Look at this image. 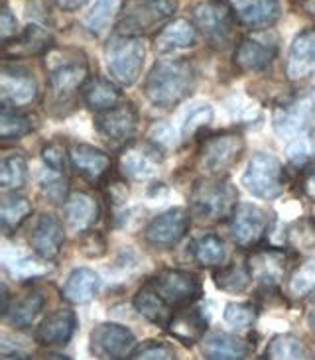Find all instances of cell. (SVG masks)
Here are the masks:
<instances>
[{"label":"cell","mask_w":315,"mask_h":360,"mask_svg":"<svg viewBox=\"0 0 315 360\" xmlns=\"http://www.w3.org/2000/svg\"><path fill=\"white\" fill-rule=\"evenodd\" d=\"M195 68L186 59H160L144 81V95L156 108H174L195 89Z\"/></svg>","instance_id":"6da1fadb"},{"label":"cell","mask_w":315,"mask_h":360,"mask_svg":"<svg viewBox=\"0 0 315 360\" xmlns=\"http://www.w3.org/2000/svg\"><path fill=\"white\" fill-rule=\"evenodd\" d=\"M46 59H48L51 97L58 105L65 98L73 97V93L87 83V59L81 51L75 49L51 51Z\"/></svg>","instance_id":"7a4b0ae2"},{"label":"cell","mask_w":315,"mask_h":360,"mask_svg":"<svg viewBox=\"0 0 315 360\" xmlns=\"http://www.w3.org/2000/svg\"><path fill=\"white\" fill-rule=\"evenodd\" d=\"M107 68L110 77L122 87L134 85L146 61V46L138 36L118 34L105 48Z\"/></svg>","instance_id":"3957f363"},{"label":"cell","mask_w":315,"mask_h":360,"mask_svg":"<svg viewBox=\"0 0 315 360\" xmlns=\"http://www.w3.org/2000/svg\"><path fill=\"white\" fill-rule=\"evenodd\" d=\"M238 191L226 181L201 179L189 193L191 213L201 221H223L233 217L236 209Z\"/></svg>","instance_id":"277c9868"},{"label":"cell","mask_w":315,"mask_h":360,"mask_svg":"<svg viewBox=\"0 0 315 360\" xmlns=\"http://www.w3.org/2000/svg\"><path fill=\"white\" fill-rule=\"evenodd\" d=\"M177 10V0H124V8L118 22V32L140 36L158 28Z\"/></svg>","instance_id":"5b68a950"},{"label":"cell","mask_w":315,"mask_h":360,"mask_svg":"<svg viewBox=\"0 0 315 360\" xmlns=\"http://www.w3.org/2000/svg\"><path fill=\"white\" fill-rule=\"evenodd\" d=\"M245 152V138L238 132H219L203 140L199 148V167L207 176L219 177L231 172Z\"/></svg>","instance_id":"8992f818"},{"label":"cell","mask_w":315,"mask_h":360,"mask_svg":"<svg viewBox=\"0 0 315 360\" xmlns=\"http://www.w3.org/2000/svg\"><path fill=\"white\" fill-rule=\"evenodd\" d=\"M243 184L258 199H276L285 187L284 167L272 154H255L248 162Z\"/></svg>","instance_id":"52a82bcc"},{"label":"cell","mask_w":315,"mask_h":360,"mask_svg":"<svg viewBox=\"0 0 315 360\" xmlns=\"http://www.w3.org/2000/svg\"><path fill=\"white\" fill-rule=\"evenodd\" d=\"M193 24L213 46L225 48L235 30V10L226 0H207L193 8Z\"/></svg>","instance_id":"ba28073f"},{"label":"cell","mask_w":315,"mask_h":360,"mask_svg":"<svg viewBox=\"0 0 315 360\" xmlns=\"http://www.w3.org/2000/svg\"><path fill=\"white\" fill-rule=\"evenodd\" d=\"M150 285L174 311L193 305L201 297L199 278L186 270H164L150 280Z\"/></svg>","instance_id":"9c48e42d"},{"label":"cell","mask_w":315,"mask_h":360,"mask_svg":"<svg viewBox=\"0 0 315 360\" xmlns=\"http://www.w3.org/2000/svg\"><path fill=\"white\" fill-rule=\"evenodd\" d=\"M272 124L280 138L307 134L315 124V91L304 93L276 108Z\"/></svg>","instance_id":"30bf717a"},{"label":"cell","mask_w":315,"mask_h":360,"mask_svg":"<svg viewBox=\"0 0 315 360\" xmlns=\"http://www.w3.org/2000/svg\"><path fill=\"white\" fill-rule=\"evenodd\" d=\"M136 349V337L117 323H101L91 333V352L97 359H130Z\"/></svg>","instance_id":"8fae6325"},{"label":"cell","mask_w":315,"mask_h":360,"mask_svg":"<svg viewBox=\"0 0 315 360\" xmlns=\"http://www.w3.org/2000/svg\"><path fill=\"white\" fill-rule=\"evenodd\" d=\"M38 97V81L28 69L4 63L0 71V101L4 107L20 108Z\"/></svg>","instance_id":"7c38bea8"},{"label":"cell","mask_w":315,"mask_h":360,"mask_svg":"<svg viewBox=\"0 0 315 360\" xmlns=\"http://www.w3.org/2000/svg\"><path fill=\"white\" fill-rule=\"evenodd\" d=\"M95 128L101 136L115 142L127 144L138 130V110L132 103H118L117 107L98 112L95 118Z\"/></svg>","instance_id":"4fadbf2b"},{"label":"cell","mask_w":315,"mask_h":360,"mask_svg":"<svg viewBox=\"0 0 315 360\" xmlns=\"http://www.w3.org/2000/svg\"><path fill=\"white\" fill-rule=\"evenodd\" d=\"M189 211L184 207L169 209L166 213L154 217L144 231L148 244L156 248H172L176 246L189 231Z\"/></svg>","instance_id":"5bb4252c"},{"label":"cell","mask_w":315,"mask_h":360,"mask_svg":"<svg viewBox=\"0 0 315 360\" xmlns=\"http://www.w3.org/2000/svg\"><path fill=\"white\" fill-rule=\"evenodd\" d=\"M268 214L260 207L250 203L238 205L231 217V234L238 246H256L268 233Z\"/></svg>","instance_id":"9a60e30c"},{"label":"cell","mask_w":315,"mask_h":360,"mask_svg":"<svg viewBox=\"0 0 315 360\" xmlns=\"http://www.w3.org/2000/svg\"><path fill=\"white\" fill-rule=\"evenodd\" d=\"M278 56V38L274 34H260L245 38L235 53V65L245 73H255L266 69Z\"/></svg>","instance_id":"2e32d148"},{"label":"cell","mask_w":315,"mask_h":360,"mask_svg":"<svg viewBox=\"0 0 315 360\" xmlns=\"http://www.w3.org/2000/svg\"><path fill=\"white\" fill-rule=\"evenodd\" d=\"M160 162H162V152L146 140L144 144H130L124 148L118 160V166L124 177L150 179L156 176Z\"/></svg>","instance_id":"e0dca14e"},{"label":"cell","mask_w":315,"mask_h":360,"mask_svg":"<svg viewBox=\"0 0 315 360\" xmlns=\"http://www.w3.org/2000/svg\"><path fill=\"white\" fill-rule=\"evenodd\" d=\"M288 266H290V256L278 248H262L252 252V256L248 258V268L252 278L264 288H276L284 282Z\"/></svg>","instance_id":"ac0fdd59"},{"label":"cell","mask_w":315,"mask_h":360,"mask_svg":"<svg viewBox=\"0 0 315 360\" xmlns=\"http://www.w3.org/2000/svg\"><path fill=\"white\" fill-rule=\"evenodd\" d=\"M315 73V28L300 32L290 46L285 59V77L304 81Z\"/></svg>","instance_id":"d6986e66"},{"label":"cell","mask_w":315,"mask_h":360,"mask_svg":"<svg viewBox=\"0 0 315 360\" xmlns=\"http://www.w3.org/2000/svg\"><path fill=\"white\" fill-rule=\"evenodd\" d=\"M65 243V231L58 217L53 214H39L38 223L30 234V244L34 252L44 260H53L61 252V246Z\"/></svg>","instance_id":"ffe728a7"},{"label":"cell","mask_w":315,"mask_h":360,"mask_svg":"<svg viewBox=\"0 0 315 360\" xmlns=\"http://www.w3.org/2000/svg\"><path fill=\"white\" fill-rule=\"evenodd\" d=\"M77 329V315L73 309H58L49 313L36 329V341L44 347H63L71 341Z\"/></svg>","instance_id":"44dd1931"},{"label":"cell","mask_w":315,"mask_h":360,"mask_svg":"<svg viewBox=\"0 0 315 360\" xmlns=\"http://www.w3.org/2000/svg\"><path fill=\"white\" fill-rule=\"evenodd\" d=\"M167 331L184 345L201 341L207 331L205 313L201 311V307H193V305L181 307L174 313V317L167 323Z\"/></svg>","instance_id":"7402d4cb"},{"label":"cell","mask_w":315,"mask_h":360,"mask_svg":"<svg viewBox=\"0 0 315 360\" xmlns=\"http://www.w3.org/2000/svg\"><path fill=\"white\" fill-rule=\"evenodd\" d=\"M63 217L69 231L87 233L98 221V205L89 193H71L63 203Z\"/></svg>","instance_id":"603a6c76"},{"label":"cell","mask_w":315,"mask_h":360,"mask_svg":"<svg viewBox=\"0 0 315 360\" xmlns=\"http://www.w3.org/2000/svg\"><path fill=\"white\" fill-rule=\"evenodd\" d=\"M71 164L75 167L79 176H83L87 181H98L107 176L110 169V158L103 150L89 144H77L69 152Z\"/></svg>","instance_id":"cb8c5ba5"},{"label":"cell","mask_w":315,"mask_h":360,"mask_svg":"<svg viewBox=\"0 0 315 360\" xmlns=\"http://www.w3.org/2000/svg\"><path fill=\"white\" fill-rule=\"evenodd\" d=\"M235 10L238 20L252 30L274 26L282 14L280 0H238Z\"/></svg>","instance_id":"d4e9b609"},{"label":"cell","mask_w":315,"mask_h":360,"mask_svg":"<svg viewBox=\"0 0 315 360\" xmlns=\"http://www.w3.org/2000/svg\"><path fill=\"white\" fill-rule=\"evenodd\" d=\"M49 46H51V36L48 32L36 24H30L18 38L4 41V56L16 59L41 56L48 51Z\"/></svg>","instance_id":"484cf974"},{"label":"cell","mask_w":315,"mask_h":360,"mask_svg":"<svg viewBox=\"0 0 315 360\" xmlns=\"http://www.w3.org/2000/svg\"><path fill=\"white\" fill-rule=\"evenodd\" d=\"M252 347L245 339L229 333H213L203 341V354L209 360L246 359Z\"/></svg>","instance_id":"4316f807"},{"label":"cell","mask_w":315,"mask_h":360,"mask_svg":"<svg viewBox=\"0 0 315 360\" xmlns=\"http://www.w3.org/2000/svg\"><path fill=\"white\" fill-rule=\"evenodd\" d=\"M101 290V278L95 270L91 268H77L69 274V278L61 288V295L69 303H89Z\"/></svg>","instance_id":"83f0119b"},{"label":"cell","mask_w":315,"mask_h":360,"mask_svg":"<svg viewBox=\"0 0 315 360\" xmlns=\"http://www.w3.org/2000/svg\"><path fill=\"white\" fill-rule=\"evenodd\" d=\"M132 305L144 319H148L154 325H160V327H167L169 319L174 317V309L167 305L160 295L156 293V290L150 285V282L146 285H142L140 290L134 295L132 300Z\"/></svg>","instance_id":"f1b7e54d"},{"label":"cell","mask_w":315,"mask_h":360,"mask_svg":"<svg viewBox=\"0 0 315 360\" xmlns=\"http://www.w3.org/2000/svg\"><path fill=\"white\" fill-rule=\"evenodd\" d=\"M197 41V28L187 22V20H174L169 22L164 30L158 34L156 49L160 53H172L177 49H186L195 46Z\"/></svg>","instance_id":"f546056e"},{"label":"cell","mask_w":315,"mask_h":360,"mask_svg":"<svg viewBox=\"0 0 315 360\" xmlns=\"http://www.w3.org/2000/svg\"><path fill=\"white\" fill-rule=\"evenodd\" d=\"M83 101L89 108H93L95 112H103L108 108L117 107L120 103V91H118L110 81L101 77L87 79V83L83 85Z\"/></svg>","instance_id":"4dcf8cb0"},{"label":"cell","mask_w":315,"mask_h":360,"mask_svg":"<svg viewBox=\"0 0 315 360\" xmlns=\"http://www.w3.org/2000/svg\"><path fill=\"white\" fill-rule=\"evenodd\" d=\"M2 262L6 272L16 278V280H32V278H39V276H46L51 270L49 260H38V258H32L28 254L24 252H6L2 256Z\"/></svg>","instance_id":"1f68e13d"},{"label":"cell","mask_w":315,"mask_h":360,"mask_svg":"<svg viewBox=\"0 0 315 360\" xmlns=\"http://www.w3.org/2000/svg\"><path fill=\"white\" fill-rule=\"evenodd\" d=\"M215 285L219 290H223L226 293H243L248 290V285L252 282V274L248 268V262H240L235 260L225 268L217 270L215 276Z\"/></svg>","instance_id":"d6a6232c"},{"label":"cell","mask_w":315,"mask_h":360,"mask_svg":"<svg viewBox=\"0 0 315 360\" xmlns=\"http://www.w3.org/2000/svg\"><path fill=\"white\" fill-rule=\"evenodd\" d=\"M124 4V0H95L93 8L89 10L85 16V28L93 36H103L112 22L118 16V12H122L120 6Z\"/></svg>","instance_id":"836d02e7"},{"label":"cell","mask_w":315,"mask_h":360,"mask_svg":"<svg viewBox=\"0 0 315 360\" xmlns=\"http://www.w3.org/2000/svg\"><path fill=\"white\" fill-rule=\"evenodd\" d=\"M32 214V203L22 195H6L0 203V224L4 234H12Z\"/></svg>","instance_id":"e575fe53"},{"label":"cell","mask_w":315,"mask_h":360,"mask_svg":"<svg viewBox=\"0 0 315 360\" xmlns=\"http://www.w3.org/2000/svg\"><path fill=\"white\" fill-rule=\"evenodd\" d=\"M44 305H46V297L41 293L30 292L28 295H24L22 300H18V302L10 307L6 319L12 323V327L26 329V327H30L32 323L36 321V317L41 313Z\"/></svg>","instance_id":"d590c367"},{"label":"cell","mask_w":315,"mask_h":360,"mask_svg":"<svg viewBox=\"0 0 315 360\" xmlns=\"http://www.w3.org/2000/svg\"><path fill=\"white\" fill-rule=\"evenodd\" d=\"M191 254L197 264H201L205 268H213V266H221L225 262L226 248L225 243L217 234H203L193 243Z\"/></svg>","instance_id":"8d00e7d4"},{"label":"cell","mask_w":315,"mask_h":360,"mask_svg":"<svg viewBox=\"0 0 315 360\" xmlns=\"http://www.w3.org/2000/svg\"><path fill=\"white\" fill-rule=\"evenodd\" d=\"M307 356H309L307 347L294 335H278L266 347V359L300 360L307 359Z\"/></svg>","instance_id":"74e56055"},{"label":"cell","mask_w":315,"mask_h":360,"mask_svg":"<svg viewBox=\"0 0 315 360\" xmlns=\"http://www.w3.org/2000/svg\"><path fill=\"white\" fill-rule=\"evenodd\" d=\"M28 181V164L22 156H8L0 162V187L6 191L22 189Z\"/></svg>","instance_id":"f35d334b"},{"label":"cell","mask_w":315,"mask_h":360,"mask_svg":"<svg viewBox=\"0 0 315 360\" xmlns=\"http://www.w3.org/2000/svg\"><path fill=\"white\" fill-rule=\"evenodd\" d=\"M32 132V120L16 108L2 107L0 110V138L2 140H16Z\"/></svg>","instance_id":"ab89813d"},{"label":"cell","mask_w":315,"mask_h":360,"mask_svg":"<svg viewBox=\"0 0 315 360\" xmlns=\"http://www.w3.org/2000/svg\"><path fill=\"white\" fill-rule=\"evenodd\" d=\"M315 290V258L305 260L302 266H297L292 276H290V283H288V292L295 300H302L307 293Z\"/></svg>","instance_id":"60d3db41"},{"label":"cell","mask_w":315,"mask_h":360,"mask_svg":"<svg viewBox=\"0 0 315 360\" xmlns=\"http://www.w3.org/2000/svg\"><path fill=\"white\" fill-rule=\"evenodd\" d=\"M225 321L238 331L248 329L256 323V307L252 303H229L223 313Z\"/></svg>","instance_id":"b9f144b4"},{"label":"cell","mask_w":315,"mask_h":360,"mask_svg":"<svg viewBox=\"0 0 315 360\" xmlns=\"http://www.w3.org/2000/svg\"><path fill=\"white\" fill-rule=\"evenodd\" d=\"M213 107L211 105H199L195 107L184 120V127H181V138L184 140H189V138H193L197 132H201L203 128L209 127L211 122H213Z\"/></svg>","instance_id":"7bdbcfd3"},{"label":"cell","mask_w":315,"mask_h":360,"mask_svg":"<svg viewBox=\"0 0 315 360\" xmlns=\"http://www.w3.org/2000/svg\"><path fill=\"white\" fill-rule=\"evenodd\" d=\"M148 142L156 146L162 154L174 152L177 148V134L167 122H156L148 130Z\"/></svg>","instance_id":"ee69618b"},{"label":"cell","mask_w":315,"mask_h":360,"mask_svg":"<svg viewBox=\"0 0 315 360\" xmlns=\"http://www.w3.org/2000/svg\"><path fill=\"white\" fill-rule=\"evenodd\" d=\"M315 154V140L309 134H300L295 136L288 148H285V156L295 166H304L305 162Z\"/></svg>","instance_id":"f6af8a7d"},{"label":"cell","mask_w":315,"mask_h":360,"mask_svg":"<svg viewBox=\"0 0 315 360\" xmlns=\"http://www.w3.org/2000/svg\"><path fill=\"white\" fill-rule=\"evenodd\" d=\"M130 359L138 360H172L176 359V352L174 349L166 345V342H158V341H148L144 345L136 347Z\"/></svg>","instance_id":"bcb514c9"},{"label":"cell","mask_w":315,"mask_h":360,"mask_svg":"<svg viewBox=\"0 0 315 360\" xmlns=\"http://www.w3.org/2000/svg\"><path fill=\"white\" fill-rule=\"evenodd\" d=\"M41 191H44V195L48 199H51V201H61V203H65V199L69 197L68 181L59 176L58 172H53V176L41 179Z\"/></svg>","instance_id":"7dc6e473"},{"label":"cell","mask_w":315,"mask_h":360,"mask_svg":"<svg viewBox=\"0 0 315 360\" xmlns=\"http://www.w3.org/2000/svg\"><path fill=\"white\" fill-rule=\"evenodd\" d=\"M41 160L44 164L48 166L49 172H58V174H63L65 169V164H68V158H65V150L51 142V144H46L41 148Z\"/></svg>","instance_id":"c3c4849f"},{"label":"cell","mask_w":315,"mask_h":360,"mask_svg":"<svg viewBox=\"0 0 315 360\" xmlns=\"http://www.w3.org/2000/svg\"><path fill=\"white\" fill-rule=\"evenodd\" d=\"M105 193H107L108 201L112 205H122L127 203L128 199V185L127 179H120V177H110L105 185Z\"/></svg>","instance_id":"681fc988"},{"label":"cell","mask_w":315,"mask_h":360,"mask_svg":"<svg viewBox=\"0 0 315 360\" xmlns=\"http://www.w3.org/2000/svg\"><path fill=\"white\" fill-rule=\"evenodd\" d=\"M81 252L89 256V258H101L103 254L107 252V243L101 234L95 231V233H89L83 243H81Z\"/></svg>","instance_id":"f907efd6"},{"label":"cell","mask_w":315,"mask_h":360,"mask_svg":"<svg viewBox=\"0 0 315 360\" xmlns=\"http://www.w3.org/2000/svg\"><path fill=\"white\" fill-rule=\"evenodd\" d=\"M18 34V22H16V16L10 12L8 6L2 8V16H0V36H2V41H10L12 38H16Z\"/></svg>","instance_id":"816d5d0a"},{"label":"cell","mask_w":315,"mask_h":360,"mask_svg":"<svg viewBox=\"0 0 315 360\" xmlns=\"http://www.w3.org/2000/svg\"><path fill=\"white\" fill-rule=\"evenodd\" d=\"M304 193L309 201L315 203V169H311L304 179Z\"/></svg>","instance_id":"f5cc1de1"},{"label":"cell","mask_w":315,"mask_h":360,"mask_svg":"<svg viewBox=\"0 0 315 360\" xmlns=\"http://www.w3.org/2000/svg\"><path fill=\"white\" fill-rule=\"evenodd\" d=\"M85 2H87V0H56V4H58L59 8L68 10V12H73V10L81 8Z\"/></svg>","instance_id":"db71d44e"},{"label":"cell","mask_w":315,"mask_h":360,"mask_svg":"<svg viewBox=\"0 0 315 360\" xmlns=\"http://www.w3.org/2000/svg\"><path fill=\"white\" fill-rule=\"evenodd\" d=\"M307 325H309V329L315 333V303L311 305L309 313H307Z\"/></svg>","instance_id":"11a10c76"},{"label":"cell","mask_w":315,"mask_h":360,"mask_svg":"<svg viewBox=\"0 0 315 360\" xmlns=\"http://www.w3.org/2000/svg\"><path fill=\"white\" fill-rule=\"evenodd\" d=\"M311 12H314V16H315V2H314V6H311Z\"/></svg>","instance_id":"9f6ffc18"},{"label":"cell","mask_w":315,"mask_h":360,"mask_svg":"<svg viewBox=\"0 0 315 360\" xmlns=\"http://www.w3.org/2000/svg\"><path fill=\"white\" fill-rule=\"evenodd\" d=\"M311 219H314V223H315V211H314V217H311Z\"/></svg>","instance_id":"6f0895ef"}]
</instances>
